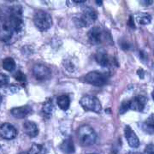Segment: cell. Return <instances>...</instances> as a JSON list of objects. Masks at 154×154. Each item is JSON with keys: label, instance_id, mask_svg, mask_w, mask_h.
<instances>
[{"label": "cell", "instance_id": "6da1fadb", "mask_svg": "<svg viewBox=\"0 0 154 154\" xmlns=\"http://www.w3.org/2000/svg\"><path fill=\"white\" fill-rule=\"evenodd\" d=\"M24 33L22 8L19 5L0 8V41L11 45Z\"/></svg>", "mask_w": 154, "mask_h": 154}, {"label": "cell", "instance_id": "7a4b0ae2", "mask_svg": "<svg viewBox=\"0 0 154 154\" xmlns=\"http://www.w3.org/2000/svg\"><path fill=\"white\" fill-rule=\"evenodd\" d=\"M98 18V13L91 7L84 8L81 14H78L73 17V21L76 27L86 28L89 27L94 23Z\"/></svg>", "mask_w": 154, "mask_h": 154}, {"label": "cell", "instance_id": "3957f363", "mask_svg": "<svg viewBox=\"0 0 154 154\" xmlns=\"http://www.w3.org/2000/svg\"><path fill=\"white\" fill-rule=\"evenodd\" d=\"M77 136L80 144L83 146H92L97 140V134L92 127L88 125H83L80 127L77 132Z\"/></svg>", "mask_w": 154, "mask_h": 154}, {"label": "cell", "instance_id": "277c9868", "mask_svg": "<svg viewBox=\"0 0 154 154\" xmlns=\"http://www.w3.org/2000/svg\"><path fill=\"white\" fill-rule=\"evenodd\" d=\"M88 39L93 45H101L111 40L110 33L101 27H94L88 32Z\"/></svg>", "mask_w": 154, "mask_h": 154}, {"label": "cell", "instance_id": "5b68a950", "mask_svg": "<svg viewBox=\"0 0 154 154\" xmlns=\"http://www.w3.org/2000/svg\"><path fill=\"white\" fill-rule=\"evenodd\" d=\"M33 22L39 31H47L52 25V18L49 13L44 11H38L34 14Z\"/></svg>", "mask_w": 154, "mask_h": 154}, {"label": "cell", "instance_id": "8992f818", "mask_svg": "<svg viewBox=\"0 0 154 154\" xmlns=\"http://www.w3.org/2000/svg\"><path fill=\"white\" fill-rule=\"evenodd\" d=\"M80 104L84 110L94 111L96 113H100L102 110V105L97 97L94 95L83 96L80 100Z\"/></svg>", "mask_w": 154, "mask_h": 154}, {"label": "cell", "instance_id": "52a82bcc", "mask_svg": "<svg viewBox=\"0 0 154 154\" xmlns=\"http://www.w3.org/2000/svg\"><path fill=\"white\" fill-rule=\"evenodd\" d=\"M107 80H108L107 75L99 71L90 72L84 77V81L96 87L104 86L107 82Z\"/></svg>", "mask_w": 154, "mask_h": 154}, {"label": "cell", "instance_id": "ba28073f", "mask_svg": "<svg viewBox=\"0 0 154 154\" xmlns=\"http://www.w3.org/2000/svg\"><path fill=\"white\" fill-rule=\"evenodd\" d=\"M33 76L38 82H44L49 80L51 76V71L48 67L42 63H37L33 68Z\"/></svg>", "mask_w": 154, "mask_h": 154}, {"label": "cell", "instance_id": "9c48e42d", "mask_svg": "<svg viewBox=\"0 0 154 154\" xmlns=\"http://www.w3.org/2000/svg\"><path fill=\"white\" fill-rule=\"evenodd\" d=\"M95 59L99 65L102 67H110L114 64L116 60L112 59L105 49H99L95 54Z\"/></svg>", "mask_w": 154, "mask_h": 154}, {"label": "cell", "instance_id": "30bf717a", "mask_svg": "<svg viewBox=\"0 0 154 154\" xmlns=\"http://www.w3.org/2000/svg\"><path fill=\"white\" fill-rule=\"evenodd\" d=\"M16 128L9 122H5L0 126V136L5 140H13L17 137Z\"/></svg>", "mask_w": 154, "mask_h": 154}, {"label": "cell", "instance_id": "8fae6325", "mask_svg": "<svg viewBox=\"0 0 154 154\" xmlns=\"http://www.w3.org/2000/svg\"><path fill=\"white\" fill-rule=\"evenodd\" d=\"M11 113L14 117L18 118V119H22V118H25V117H27L33 113V108L29 105L16 107V108H13L11 110Z\"/></svg>", "mask_w": 154, "mask_h": 154}, {"label": "cell", "instance_id": "7c38bea8", "mask_svg": "<svg viewBox=\"0 0 154 154\" xmlns=\"http://www.w3.org/2000/svg\"><path fill=\"white\" fill-rule=\"evenodd\" d=\"M124 134H125V137L129 146H131L132 148H137L140 146V140L136 135L135 132L129 126H125Z\"/></svg>", "mask_w": 154, "mask_h": 154}, {"label": "cell", "instance_id": "4fadbf2b", "mask_svg": "<svg viewBox=\"0 0 154 154\" xmlns=\"http://www.w3.org/2000/svg\"><path fill=\"white\" fill-rule=\"evenodd\" d=\"M146 103L147 99L145 96L138 95L130 101V109L135 111H143Z\"/></svg>", "mask_w": 154, "mask_h": 154}, {"label": "cell", "instance_id": "5bb4252c", "mask_svg": "<svg viewBox=\"0 0 154 154\" xmlns=\"http://www.w3.org/2000/svg\"><path fill=\"white\" fill-rule=\"evenodd\" d=\"M23 131L30 138H34L38 134V128L33 122L26 121L23 123Z\"/></svg>", "mask_w": 154, "mask_h": 154}, {"label": "cell", "instance_id": "9a60e30c", "mask_svg": "<svg viewBox=\"0 0 154 154\" xmlns=\"http://www.w3.org/2000/svg\"><path fill=\"white\" fill-rule=\"evenodd\" d=\"M53 103H52V99H45L43 105H42V108H41V113L43 117L45 119H50L52 116V112H53Z\"/></svg>", "mask_w": 154, "mask_h": 154}, {"label": "cell", "instance_id": "2e32d148", "mask_svg": "<svg viewBox=\"0 0 154 154\" xmlns=\"http://www.w3.org/2000/svg\"><path fill=\"white\" fill-rule=\"evenodd\" d=\"M61 151L65 154H73L75 152V145L73 143V140L70 138L66 139L63 143L60 145Z\"/></svg>", "mask_w": 154, "mask_h": 154}, {"label": "cell", "instance_id": "e0dca14e", "mask_svg": "<svg viewBox=\"0 0 154 154\" xmlns=\"http://www.w3.org/2000/svg\"><path fill=\"white\" fill-rule=\"evenodd\" d=\"M134 19L140 25H148L152 22V17L147 13H137L134 16Z\"/></svg>", "mask_w": 154, "mask_h": 154}, {"label": "cell", "instance_id": "ac0fdd59", "mask_svg": "<svg viewBox=\"0 0 154 154\" xmlns=\"http://www.w3.org/2000/svg\"><path fill=\"white\" fill-rule=\"evenodd\" d=\"M57 103L58 106L60 107V109L67 110L69 108V105H70V99L69 98V96H67V95H61L59 97H57Z\"/></svg>", "mask_w": 154, "mask_h": 154}, {"label": "cell", "instance_id": "d6986e66", "mask_svg": "<svg viewBox=\"0 0 154 154\" xmlns=\"http://www.w3.org/2000/svg\"><path fill=\"white\" fill-rule=\"evenodd\" d=\"M3 68L7 71L11 72L16 69V62L12 57H6L5 59L3 61Z\"/></svg>", "mask_w": 154, "mask_h": 154}, {"label": "cell", "instance_id": "ffe728a7", "mask_svg": "<svg viewBox=\"0 0 154 154\" xmlns=\"http://www.w3.org/2000/svg\"><path fill=\"white\" fill-rule=\"evenodd\" d=\"M28 154H46V149L43 145L33 144L29 149Z\"/></svg>", "mask_w": 154, "mask_h": 154}, {"label": "cell", "instance_id": "44dd1931", "mask_svg": "<svg viewBox=\"0 0 154 154\" xmlns=\"http://www.w3.org/2000/svg\"><path fill=\"white\" fill-rule=\"evenodd\" d=\"M63 65H64V68L69 72H74L77 69L76 63L72 59H64Z\"/></svg>", "mask_w": 154, "mask_h": 154}, {"label": "cell", "instance_id": "7402d4cb", "mask_svg": "<svg viewBox=\"0 0 154 154\" xmlns=\"http://www.w3.org/2000/svg\"><path fill=\"white\" fill-rule=\"evenodd\" d=\"M144 128L147 130H152L154 132V113L149 116L144 123Z\"/></svg>", "mask_w": 154, "mask_h": 154}, {"label": "cell", "instance_id": "603a6c76", "mask_svg": "<svg viewBox=\"0 0 154 154\" xmlns=\"http://www.w3.org/2000/svg\"><path fill=\"white\" fill-rule=\"evenodd\" d=\"M15 79L17 80V82L21 83H26L27 82V76L22 73V71H17L15 74Z\"/></svg>", "mask_w": 154, "mask_h": 154}, {"label": "cell", "instance_id": "cb8c5ba5", "mask_svg": "<svg viewBox=\"0 0 154 154\" xmlns=\"http://www.w3.org/2000/svg\"><path fill=\"white\" fill-rule=\"evenodd\" d=\"M10 82V78L8 75H6L5 74L0 73V88H4L9 84Z\"/></svg>", "mask_w": 154, "mask_h": 154}, {"label": "cell", "instance_id": "d4e9b609", "mask_svg": "<svg viewBox=\"0 0 154 154\" xmlns=\"http://www.w3.org/2000/svg\"><path fill=\"white\" fill-rule=\"evenodd\" d=\"M130 109V101H124L122 103L121 106H120V110H119V113L120 114H124L128 110Z\"/></svg>", "mask_w": 154, "mask_h": 154}, {"label": "cell", "instance_id": "484cf974", "mask_svg": "<svg viewBox=\"0 0 154 154\" xmlns=\"http://www.w3.org/2000/svg\"><path fill=\"white\" fill-rule=\"evenodd\" d=\"M143 154H154V145L151 144V145L146 146Z\"/></svg>", "mask_w": 154, "mask_h": 154}, {"label": "cell", "instance_id": "4316f807", "mask_svg": "<svg viewBox=\"0 0 154 154\" xmlns=\"http://www.w3.org/2000/svg\"><path fill=\"white\" fill-rule=\"evenodd\" d=\"M9 90H10V92L12 93V94H15V93H17L19 90H20V88L17 85H11V87L9 88Z\"/></svg>", "mask_w": 154, "mask_h": 154}, {"label": "cell", "instance_id": "83f0119b", "mask_svg": "<svg viewBox=\"0 0 154 154\" xmlns=\"http://www.w3.org/2000/svg\"><path fill=\"white\" fill-rule=\"evenodd\" d=\"M140 3L143 6H150L152 5L154 2L152 0H143V1H140Z\"/></svg>", "mask_w": 154, "mask_h": 154}, {"label": "cell", "instance_id": "f1b7e54d", "mask_svg": "<svg viewBox=\"0 0 154 154\" xmlns=\"http://www.w3.org/2000/svg\"><path fill=\"white\" fill-rule=\"evenodd\" d=\"M128 24H129V26L131 27L132 28H134V19H133V17H129V21H128Z\"/></svg>", "mask_w": 154, "mask_h": 154}, {"label": "cell", "instance_id": "f546056e", "mask_svg": "<svg viewBox=\"0 0 154 154\" xmlns=\"http://www.w3.org/2000/svg\"><path fill=\"white\" fill-rule=\"evenodd\" d=\"M137 73H138V75H139V76L140 77V78H143V77H144L143 69H139Z\"/></svg>", "mask_w": 154, "mask_h": 154}, {"label": "cell", "instance_id": "4dcf8cb0", "mask_svg": "<svg viewBox=\"0 0 154 154\" xmlns=\"http://www.w3.org/2000/svg\"><path fill=\"white\" fill-rule=\"evenodd\" d=\"M126 154H141V153L137 152H127Z\"/></svg>", "mask_w": 154, "mask_h": 154}, {"label": "cell", "instance_id": "1f68e13d", "mask_svg": "<svg viewBox=\"0 0 154 154\" xmlns=\"http://www.w3.org/2000/svg\"><path fill=\"white\" fill-rule=\"evenodd\" d=\"M96 3H97L98 5H102V1H96Z\"/></svg>", "mask_w": 154, "mask_h": 154}, {"label": "cell", "instance_id": "d6a6232c", "mask_svg": "<svg viewBox=\"0 0 154 154\" xmlns=\"http://www.w3.org/2000/svg\"><path fill=\"white\" fill-rule=\"evenodd\" d=\"M1 103H2V96H1V94H0V105H1Z\"/></svg>", "mask_w": 154, "mask_h": 154}, {"label": "cell", "instance_id": "836d02e7", "mask_svg": "<svg viewBox=\"0 0 154 154\" xmlns=\"http://www.w3.org/2000/svg\"><path fill=\"white\" fill-rule=\"evenodd\" d=\"M152 99H153V100H154V92L152 93Z\"/></svg>", "mask_w": 154, "mask_h": 154}, {"label": "cell", "instance_id": "e575fe53", "mask_svg": "<svg viewBox=\"0 0 154 154\" xmlns=\"http://www.w3.org/2000/svg\"><path fill=\"white\" fill-rule=\"evenodd\" d=\"M20 154H26L25 152H22V153H20Z\"/></svg>", "mask_w": 154, "mask_h": 154}, {"label": "cell", "instance_id": "d590c367", "mask_svg": "<svg viewBox=\"0 0 154 154\" xmlns=\"http://www.w3.org/2000/svg\"><path fill=\"white\" fill-rule=\"evenodd\" d=\"M88 154H96V153H88Z\"/></svg>", "mask_w": 154, "mask_h": 154}, {"label": "cell", "instance_id": "8d00e7d4", "mask_svg": "<svg viewBox=\"0 0 154 154\" xmlns=\"http://www.w3.org/2000/svg\"><path fill=\"white\" fill-rule=\"evenodd\" d=\"M0 149H1V145H0Z\"/></svg>", "mask_w": 154, "mask_h": 154}]
</instances>
